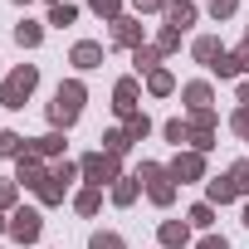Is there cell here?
Here are the masks:
<instances>
[{"instance_id":"6","label":"cell","mask_w":249,"mask_h":249,"mask_svg":"<svg viewBox=\"0 0 249 249\" xmlns=\"http://www.w3.org/2000/svg\"><path fill=\"white\" fill-rule=\"evenodd\" d=\"M112 112H117L122 122L137 112V78H117V88H112Z\"/></svg>"},{"instance_id":"44","label":"cell","mask_w":249,"mask_h":249,"mask_svg":"<svg viewBox=\"0 0 249 249\" xmlns=\"http://www.w3.org/2000/svg\"><path fill=\"white\" fill-rule=\"evenodd\" d=\"M20 5H30V0H20Z\"/></svg>"},{"instance_id":"27","label":"cell","mask_w":249,"mask_h":249,"mask_svg":"<svg viewBox=\"0 0 249 249\" xmlns=\"http://www.w3.org/2000/svg\"><path fill=\"white\" fill-rule=\"evenodd\" d=\"M122 132H127L132 142H142V137L152 132V122H147V112H132V117H127V127H122Z\"/></svg>"},{"instance_id":"23","label":"cell","mask_w":249,"mask_h":249,"mask_svg":"<svg viewBox=\"0 0 249 249\" xmlns=\"http://www.w3.org/2000/svg\"><path fill=\"white\" fill-rule=\"evenodd\" d=\"M73 20H78V5H69V0L49 5V25H73Z\"/></svg>"},{"instance_id":"35","label":"cell","mask_w":249,"mask_h":249,"mask_svg":"<svg viewBox=\"0 0 249 249\" xmlns=\"http://www.w3.org/2000/svg\"><path fill=\"white\" fill-rule=\"evenodd\" d=\"M176 44H181V30H171V25H166V30H161V39H157V49H176Z\"/></svg>"},{"instance_id":"37","label":"cell","mask_w":249,"mask_h":249,"mask_svg":"<svg viewBox=\"0 0 249 249\" xmlns=\"http://www.w3.org/2000/svg\"><path fill=\"white\" fill-rule=\"evenodd\" d=\"M230 127H234L239 137H249V107H239V112H234V122H230Z\"/></svg>"},{"instance_id":"5","label":"cell","mask_w":249,"mask_h":249,"mask_svg":"<svg viewBox=\"0 0 249 249\" xmlns=\"http://www.w3.org/2000/svg\"><path fill=\"white\" fill-rule=\"evenodd\" d=\"M39 230H44L39 210H15V215H10V234H15L20 244H35V239H39Z\"/></svg>"},{"instance_id":"39","label":"cell","mask_w":249,"mask_h":249,"mask_svg":"<svg viewBox=\"0 0 249 249\" xmlns=\"http://www.w3.org/2000/svg\"><path fill=\"white\" fill-rule=\"evenodd\" d=\"M132 5H137V10L147 15V10H166V0H132Z\"/></svg>"},{"instance_id":"22","label":"cell","mask_w":249,"mask_h":249,"mask_svg":"<svg viewBox=\"0 0 249 249\" xmlns=\"http://www.w3.org/2000/svg\"><path fill=\"white\" fill-rule=\"evenodd\" d=\"M127 147H132V137L122 132V127H112V132L103 137V152H112V157H122V152H127Z\"/></svg>"},{"instance_id":"1","label":"cell","mask_w":249,"mask_h":249,"mask_svg":"<svg viewBox=\"0 0 249 249\" xmlns=\"http://www.w3.org/2000/svg\"><path fill=\"white\" fill-rule=\"evenodd\" d=\"M83 83L78 78H69V83H59V93H54V103H49V122L54 127H73L78 122V112H83Z\"/></svg>"},{"instance_id":"17","label":"cell","mask_w":249,"mask_h":249,"mask_svg":"<svg viewBox=\"0 0 249 249\" xmlns=\"http://www.w3.org/2000/svg\"><path fill=\"white\" fill-rule=\"evenodd\" d=\"M186 107L191 112H205L210 107V83H186Z\"/></svg>"},{"instance_id":"19","label":"cell","mask_w":249,"mask_h":249,"mask_svg":"<svg viewBox=\"0 0 249 249\" xmlns=\"http://www.w3.org/2000/svg\"><path fill=\"white\" fill-rule=\"evenodd\" d=\"M234 196H239V191H234L230 176H215V181H210V205H225V200H234Z\"/></svg>"},{"instance_id":"20","label":"cell","mask_w":249,"mask_h":249,"mask_svg":"<svg viewBox=\"0 0 249 249\" xmlns=\"http://www.w3.org/2000/svg\"><path fill=\"white\" fill-rule=\"evenodd\" d=\"M25 152H30V142L20 132H0V157H25Z\"/></svg>"},{"instance_id":"7","label":"cell","mask_w":249,"mask_h":249,"mask_svg":"<svg viewBox=\"0 0 249 249\" xmlns=\"http://www.w3.org/2000/svg\"><path fill=\"white\" fill-rule=\"evenodd\" d=\"M171 176H176V181H200V176H205V157H200V152H181V157L171 161Z\"/></svg>"},{"instance_id":"38","label":"cell","mask_w":249,"mask_h":249,"mask_svg":"<svg viewBox=\"0 0 249 249\" xmlns=\"http://www.w3.org/2000/svg\"><path fill=\"white\" fill-rule=\"evenodd\" d=\"M196 249H230V244H225V239H220V234H205V239H200V244H196Z\"/></svg>"},{"instance_id":"11","label":"cell","mask_w":249,"mask_h":249,"mask_svg":"<svg viewBox=\"0 0 249 249\" xmlns=\"http://www.w3.org/2000/svg\"><path fill=\"white\" fill-rule=\"evenodd\" d=\"M166 25L171 30H191L196 25V5L191 0H166Z\"/></svg>"},{"instance_id":"33","label":"cell","mask_w":249,"mask_h":249,"mask_svg":"<svg viewBox=\"0 0 249 249\" xmlns=\"http://www.w3.org/2000/svg\"><path fill=\"white\" fill-rule=\"evenodd\" d=\"M49 171H54V181H64V186L78 176V166H73V161H59V166H49Z\"/></svg>"},{"instance_id":"13","label":"cell","mask_w":249,"mask_h":249,"mask_svg":"<svg viewBox=\"0 0 249 249\" xmlns=\"http://www.w3.org/2000/svg\"><path fill=\"white\" fill-rule=\"evenodd\" d=\"M161 244H166V249H186V244H191V225H186V220H166V225H161Z\"/></svg>"},{"instance_id":"21","label":"cell","mask_w":249,"mask_h":249,"mask_svg":"<svg viewBox=\"0 0 249 249\" xmlns=\"http://www.w3.org/2000/svg\"><path fill=\"white\" fill-rule=\"evenodd\" d=\"M147 88H152V93H157V98H166V93H171V88H176V78H171V73H166V69H152V73H147Z\"/></svg>"},{"instance_id":"25","label":"cell","mask_w":249,"mask_h":249,"mask_svg":"<svg viewBox=\"0 0 249 249\" xmlns=\"http://www.w3.org/2000/svg\"><path fill=\"white\" fill-rule=\"evenodd\" d=\"M73 205H78V215H98V205H103V191H98V186H88V191H83Z\"/></svg>"},{"instance_id":"12","label":"cell","mask_w":249,"mask_h":249,"mask_svg":"<svg viewBox=\"0 0 249 249\" xmlns=\"http://www.w3.org/2000/svg\"><path fill=\"white\" fill-rule=\"evenodd\" d=\"M191 54H196L200 64H210V69H215V64L225 59V49H220V39H215V35H200V39L191 44Z\"/></svg>"},{"instance_id":"10","label":"cell","mask_w":249,"mask_h":249,"mask_svg":"<svg viewBox=\"0 0 249 249\" xmlns=\"http://www.w3.org/2000/svg\"><path fill=\"white\" fill-rule=\"evenodd\" d=\"M69 64H73V69H98V64H103V44L78 39V44H73V54H69Z\"/></svg>"},{"instance_id":"9","label":"cell","mask_w":249,"mask_h":249,"mask_svg":"<svg viewBox=\"0 0 249 249\" xmlns=\"http://www.w3.org/2000/svg\"><path fill=\"white\" fill-rule=\"evenodd\" d=\"M112 44H122V49H142V25L137 20H112Z\"/></svg>"},{"instance_id":"40","label":"cell","mask_w":249,"mask_h":249,"mask_svg":"<svg viewBox=\"0 0 249 249\" xmlns=\"http://www.w3.org/2000/svg\"><path fill=\"white\" fill-rule=\"evenodd\" d=\"M239 107H249V78L239 83Z\"/></svg>"},{"instance_id":"28","label":"cell","mask_w":249,"mask_h":249,"mask_svg":"<svg viewBox=\"0 0 249 249\" xmlns=\"http://www.w3.org/2000/svg\"><path fill=\"white\" fill-rule=\"evenodd\" d=\"M39 200H44V205H59V200H64V181H54V171H49V181L39 186Z\"/></svg>"},{"instance_id":"41","label":"cell","mask_w":249,"mask_h":249,"mask_svg":"<svg viewBox=\"0 0 249 249\" xmlns=\"http://www.w3.org/2000/svg\"><path fill=\"white\" fill-rule=\"evenodd\" d=\"M0 230H10V220H5V210H0Z\"/></svg>"},{"instance_id":"36","label":"cell","mask_w":249,"mask_h":249,"mask_svg":"<svg viewBox=\"0 0 249 249\" xmlns=\"http://www.w3.org/2000/svg\"><path fill=\"white\" fill-rule=\"evenodd\" d=\"M15 205V181H0V210Z\"/></svg>"},{"instance_id":"16","label":"cell","mask_w":249,"mask_h":249,"mask_svg":"<svg viewBox=\"0 0 249 249\" xmlns=\"http://www.w3.org/2000/svg\"><path fill=\"white\" fill-rule=\"evenodd\" d=\"M39 39H44V25H35V20L15 25V44H20V49H39Z\"/></svg>"},{"instance_id":"2","label":"cell","mask_w":249,"mask_h":249,"mask_svg":"<svg viewBox=\"0 0 249 249\" xmlns=\"http://www.w3.org/2000/svg\"><path fill=\"white\" fill-rule=\"evenodd\" d=\"M35 83H39V69H35V64H20V69L5 78V88H0V103H5V107H25V98L35 93Z\"/></svg>"},{"instance_id":"8","label":"cell","mask_w":249,"mask_h":249,"mask_svg":"<svg viewBox=\"0 0 249 249\" xmlns=\"http://www.w3.org/2000/svg\"><path fill=\"white\" fill-rule=\"evenodd\" d=\"M15 181H25V186H35V191H39V186L49 181V166H44L35 152H25V157H20V176H15Z\"/></svg>"},{"instance_id":"18","label":"cell","mask_w":249,"mask_h":249,"mask_svg":"<svg viewBox=\"0 0 249 249\" xmlns=\"http://www.w3.org/2000/svg\"><path fill=\"white\" fill-rule=\"evenodd\" d=\"M30 152H35L39 161H44V157H59V152H64V137H59V132H49V137H39V142H30Z\"/></svg>"},{"instance_id":"31","label":"cell","mask_w":249,"mask_h":249,"mask_svg":"<svg viewBox=\"0 0 249 249\" xmlns=\"http://www.w3.org/2000/svg\"><path fill=\"white\" fill-rule=\"evenodd\" d=\"M230 181H234L239 196H249V161H234V166H230Z\"/></svg>"},{"instance_id":"32","label":"cell","mask_w":249,"mask_h":249,"mask_svg":"<svg viewBox=\"0 0 249 249\" xmlns=\"http://www.w3.org/2000/svg\"><path fill=\"white\" fill-rule=\"evenodd\" d=\"M93 249H127V244H122V234H112V230H98L93 234Z\"/></svg>"},{"instance_id":"29","label":"cell","mask_w":249,"mask_h":249,"mask_svg":"<svg viewBox=\"0 0 249 249\" xmlns=\"http://www.w3.org/2000/svg\"><path fill=\"white\" fill-rule=\"evenodd\" d=\"M88 5H93L107 25H112V20H122V0H88Z\"/></svg>"},{"instance_id":"14","label":"cell","mask_w":249,"mask_h":249,"mask_svg":"<svg viewBox=\"0 0 249 249\" xmlns=\"http://www.w3.org/2000/svg\"><path fill=\"white\" fill-rule=\"evenodd\" d=\"M215 73H220V78H239V73H249V49H239V54H225V59L215 64Z\"/></svg>"},{"instance_id":"3","label":"cell","mask_w":249,"mask_h":249,"mask_svg":"<svg viewBox=\"0 0 249 249\" xmlns=\"http://www.w3.org/2000/svg\"><path fill=\"white\" fill-rule=\"evenodd\" d=\"M137 181H147V196H152L157 205H171V200H176V176H171V166L147 161V166L137 171Z\"/></svg>"},{"instance_id":"43","label":"cell","mask_w":249,"mask_h":249,"mask_svg":"<svg viewBox=\"0 0 249 249\" xmlns=\"http://www.w3.org/2000/svg\"><path fill=\"white\" fill-rule=\"evenodd\" d=\"M244 49H249V35H244Z\"/></svg>"},{"instance_id":"30","label":"cell","mask_w":249,"mask_h":249,"mask_svg":"<svg viewBox=\"0 0 249 249\" xmlns=\"http://www.w3.org/2000/svg\"><path fill=\"white\" fill-rule=\"evenodd\" d=\"M166 142H176V147H181V142H191V122L171 117V122H166Z\"/></svg>"},{"instance_id":"42","label":"cell","mask_w":249,"mask_h":249,"mask_svg":"<svg viewBox=\"0 0 249 249\" xmlns=\"http://www.w3.org/2000/svg\"><path fill=\"white\" fill-rule=\"evenodd\" d=\"M244 225H249V200H244Z\"/></svg>"},{"instance_id":"15","label":"cell","mask_w":249,"mask_h":249,"mask_svg":"<svg viewBox=\"0 0 249 249\" xmlns=\"http://www.w3.org/2000/svg\"><path fill=\"white\" fill-rule=\"evenodd\" d=\"M137 191H142V181H137V176L112 181V205H132V200H137Z\"/></svg>"},{"instance_id":"34","label":"cell","mask_w":249,"mask_h":249,"mask_svg":"<svg viewBox=\"0 0 249 249\" xmlns=\"http://www.w3.org/2000/svg\"><path fill=\"white\" fill-rule=\"evenodd\" d=\"M234 5H239V0H210V15L225 20V15H234Z\"/></svg>"},{"instance_id":"24","label":"cell","mask_w":249,"mask_h":249,"mask_svg":"<svg viewBox=\"0 0 249 249\" xmlns=\"http://www.w3.org/2000/svg\"><path fill=\"white\" fill-rule=\"evenodd\" d=\"M132 59H137V69H147V73H152V69H161V64H157V59H161V49H157V44H142V49H132Z\"/></svg>"},{"instance_id":"4","label":"cell","mask_w":249,"mask_h":249,"mask_svg":"<svg viewBox=\"0 0 249 249\" xmlns=\"http://www.w3.org/2000/svg\"><path fill=\"white\" fill-rule=\"evenodd\" d=\"M78 171L93 181V186H107V181H122V161L112 157V152H88L83 161H78Z\"/></svg>"},{"instance_id":"26","label":"cell","mask_w":249,"mask_h":249,"mask_svg":"<svg viewBox=\"0 0 249 249\" xmlns=\"http://www.w3.org/2000/svg\"><path fill=\"white\" fill-rule=\"evenodd\" d=\"M186 220H191V225H200V230H210V225H215V205H210V200H200V205H191V215H186Z\"/></svg>"}]
</instances>
